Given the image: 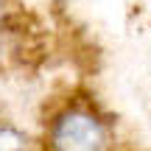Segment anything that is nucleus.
Instances as JSON below:
<instances>
[{
	"instance_id": "1",
	"label": "nucleus",
	"mask_w": 151,
	"mask_h": 151,
	"mask_svg": "<svg viewBox=\"0 0 151 151\" xmlns=\"http://www.w3.org/2000/svg\"><path fill=\"white\" fill-rule=\"evenodd\" d=\"M53 151H109V126L87 106H67L50 120Z\"/></svg>"
},
{
	"instance_id": "2",
	"label": "nucleus",
	"mask_w": 151,
	"mask_h": 151,
	"mask_svg": "<svg viewBox=\"0 0 151 151\" xmlns=\"http://www.w3.org/2000/svg\"><path fill=\"white\" fill-rule=\"evenodd\" d=\"M0 151H28V137L17 126L3 123L0 126Z\"/></svg>"
},
{
	"instance_id": "3",
	"label": "nucleus",
	"mask_w": 151,
	"mask_h": 151,
	"mask_svg": "<svg viewBox=\"0 0 151 151\" xmlns=\"http://www.w3.org/2000/svg\"><path fill=\"white\" fill-rule=\"evenodd\" d=\"M0 17H3V0H0Z\"/></svg>"
}]
</instances>
